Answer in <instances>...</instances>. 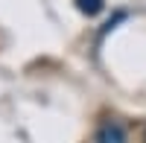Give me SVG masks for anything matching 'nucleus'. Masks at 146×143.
Here are the masks:
<instances>
[{"label":"nucleus","mask_w":146,"mask_h":143,"mask_svg":"<svg viewBox=\"0 0 146 143\" xmlns=\"http://www.w3.org/2000/svg\"><path fill=\"white\" fill-rule=\"evenodd\" d=\"M94 143H126V132L123 126L114 123V120H105L94 134Z\"/></svg>","instance_id":"obj_1"},{"label":"nucleus","mask_w":146,"mask_h":143,"mask_svg":"<svg viewBox=\"0 0 146 143\" xmlns=\"http://www.w3.org/2000/svg\"><path fill=\"white\" fill-rule=\"evenodd\" d=\"M76 9L82 12V15L94 18V15H100V12L105 9V0H76Z\"/></svg>","instance_id":"obj_2"}]
</instances>
